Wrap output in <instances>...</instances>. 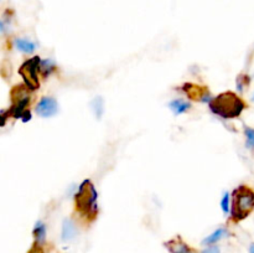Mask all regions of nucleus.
Segmentation results:
<instances>
[{"instance_id": "obj_14", "label": "nucleus", "mask_w": 254, "mask_h": 253, "mask_svg": "<svg viewBox=\"0 0 254 253\" xmlns=\"http://www.w3.org/2000/svg\"><path fill=\"white\" fill-rule=\"evenodd\" d=\"M247 136V143L251 148H254V129H247L246 131Z\"/></svg>"}, {"instance_id": "obj_5", "label": "nucleus", "mask_w": 254, "mask_h": 253, "mask_svg": "<svg viewBox=\"0 0 254 253\" xmlns=\"http://www.w3.org/2000/svg\"><path fill=\"white\" fill-rule=\"evenodd\" d=\"M40 63V58H31V60L26 61V62L20 67L19 74L21 75L25 83L27 84V87L29 88H34V90H35V88H38L39 86H40V81H39L38 74H36Z\"/></svg>"}, {"instance_id": "obj_1", "label": "nucleus", "mask_w": 254, "mask_h": 253, "mask_svg": "<svg viewBox=\"0 0 254 253\" xmlns=\"http://www.w3.org/2000/svg\"><path fill=\"white\" fill-rule=\"evenodd\" d=\"M211 111L222 118H235L241 115L244 103L233 92H225L214 98L210 103Z\"/></svg>"}, {"instance_id": "obj_15", "label": "nucleus", "mask_w": 254, "mask_h": 253, "mask_svg": "<svg viewBox=\"0 0 254 253\" xmlns=\"http://www.w3.org/2000/svg\"><path fill=\"white\" fill-rule=\"evenodd\" d=\"M228 200H230V195L226 194L223 200H222V210H223V213L227 214L228 213Z\"/></svg>"}, {"instance_id": "obj_9", "label": "nucleus", "mask_w": 254, "mask_h": 253, "mask_svg": "<svg viewBox=\"0 0 254 253\" xmlns=\"http://www.w3.org/2000/svg\"><path fill=\"white\" fill-rule=\"evenodd\" d=\"M75 234H76V227H75L72 221L66 220L65 222H63V229H62L63 241L72 240L73 237H75Z\"/></svg>"}, {"instance_id": "obj_13", "label": "nucleus", "mask_w": 254, "mask_h": 253, "mask_svg": "<svg viewBox=\"0 0 254 253\" xmlns=\"http://www.w3.org/2000/svg\"><path fill=\"white\" fill-rule=\"evenodd\" d=\"M17 47L22 52H26V54H30L35 50V45L31 44L30 41L26 40H17Z\"/></svg>"}, {"instance_id": "obj_7", "label": "nucleus", "mask_w": 254, "mask_h": 253, "mask_svg": "<svg viewBox=\"0 0 254 253\" xmlns=\"http://www.w3.org/2000/svg\"><path fill=\"white\" fill-rule=\"evenodd\" d=\"M185 91H186L187 95L190 96L194 99H201L203 101L206 96V90L205 88L200 87V86H194V84H186L185 86Z\"/></svg>"}, {"instance_id": "obj_4", "label": "nucleus", "mask_w": 254, "mask_h": 253, "mask_svg": "<svg viewBox=\"0 0 254 253\" xmlns=\"http://www.w3.org/2000/svg\"><path fill=\"white\" fill-rule=\"evenodd\" d=\"M13 115L15 116V118H20L26 116L27 118H30L29 112L26 111V107L29 104V93H27L26 88H24L22 86H17L14 88L13 92Z\"/></svg>"}, {"instance_id": "obj_2", "label": "nucleus", "mask_w": 254, "mask_h": 253, "mask_svg": "<svg viewBox=\"0 0 254 253\" xmlns=\"http://www.w3.org/2000/svg\"><path fill=\"white\" fill-rule=\"evenodd\" d=\"M77 210L87 218H95L97 215V191L89 180H84L76 195Z\"/></svg>"}, {"instance_id": "obj_10", "label": "nucleus", "mask_w": 254, "mask_h": 253, "mask_svg": "<svg viewBox=\"0 0 254 253\" xmlns=\"http://www.w3.org/2000/svg\"><path fill=\"white\" fill-rule=\"evenodd\" d=\"M170 108L173 109L175 115H181V113H184V112H186L190 108V104L181 101V99H177V101L171 102Z\"/></svg>"}, {"instance_id": "obj_16", "label": "nucleus", "mask_w": 254, "mask_h": 253, "mask_svg": "<svg viewBox=\"0 0 254 253\" xmlns=\"http://www.w3.org/2000/svg\"><path fill=\"white\" fill-rule=\"evenodd\" d=\"M29 253H42V250H41L40 245L38 243V245H35L33 248H31V251H30Z\"/></svg>"}, {"instance_id": "obj_18", "label": "nucleus", "mask_w": 254, "mask_h": 253, "mask_svg": "<svg viewBox=\"0 0 254 253\" xmlns=\"http://www.w3.org/2000/svg\"><path fill=\"white\" fill-rule=\"evenodd\" d=\"M249 253H254V245H252L251 248H249Z\"/></svg>"}, {"instance_id": "obj_12", "label": "nucleus", "mask_w": 254, "mask_h": 253, "mask_svg": "<svg viewBox=\"0 0 254 253\" xmlns=\"http://www.w3.org/2000/svg\"><path fill=\"white\" fill-rule=\"evenodd\" d=\"M34 234H35V238H36V242L39 245L45 241V237H46V231H45V226H43L42 223H38L35 227V231H34Z\"/></svg>"}, {"instance_id": "obj_8", "label": "nucleus", "mask_w": 254, "mask_h": 253, "mask_svg": "<svg viewBox=\"0 0 254 253\" xmlns=\"http://www.w3.org/2000/svg\"><path fill=\"white\" fill-rule=\"evenodd\" d=\"M168 248L171 253H190V248L187 247L186 243L182 242L180 238H175V240H171L168 243Z\"/></svg>"}, {"instance_id": "obj_11", "label": "nucleus", "mask_w": 254, "mask_h": 253, "mask_svg": "<svg viewBox=\"0 0 254 253\" xmlns=\"http://www.w3.org/2000/svg\"><path fill=\"white\" fill-rule=\"evenodd\" d=\"M226 231L223 229H218L217 231H215L214 234H211V236H208L207 238H206L205 241H203V243L205 245H212V243H216L217 241H219L222 238V237L225 236Z\"/></svg>"}, {"instance_id": "obj_3", "label": "nucleus", "mask_w": 254, "mask_h": 253, "mask_svg": "<svg viewBox=\"0 0 254 253\" xmlns=\"http://www.w3.org/2000/svg\"><path fill=\"white\" fill-rule=\"evenodd\" d=\"M254 209V193L247 186H239L233 191L232 216L234 220H243Z\"/></svg>"}, {"instance_id": "obj_6", "label": "nucleus", "mask_w": 254, "mask_h": 253, "mask_svg": "<svg viewBox=\"0 0 254 253\" xmlns=\"http://www.w3.org/2000/svg\"><path fill=\"white\" fill-rule=\"evenodd\" d=\"M57 112V102L55 98L46 97L42 98L39 106L36 107V113L41 117H51V116L56 115Z\"/></svg>"}, {"instance_id": "obj_17", "label": "nucleus", "mask_w": 254, "mask_h": 253, "mask_svg": "<svg viewBox=\"0 0 254 253\" xmlns=\"http://www.w3.org/2000/svg\"><path fill=\"white\" fill-rule=\"evenodd\" d=\"M202 253H219V250L217 247H208Z\"/></svg>"}]
</instances>
